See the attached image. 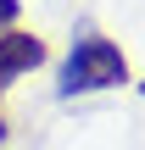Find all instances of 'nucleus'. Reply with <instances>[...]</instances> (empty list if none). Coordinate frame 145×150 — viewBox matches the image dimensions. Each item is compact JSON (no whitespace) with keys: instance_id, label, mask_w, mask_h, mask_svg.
I'll return each mask as SVG.
<instances>
[{"instance_id":"20e7f679","label":"nucleus","mask_w":145,"mask_h":150,"mask_svg":"<svg viewBox=\"0 0 145 150\" xmlns=\"http://www.w3.org/2000/svg\"><path fill=\"white\" fill-rule=\"evenodd\" d=\"M6 139H11V122H6V117H0V145H6Z\"/></svg>"},{"instance_id":"7ed1b4c3","label":"nucleus","mask_w":145,"mask_h":150,"mask_svg":"<svg viewBox=\"0 0 145 150\" xmlns=\"http://www.w3.org/2000/svg\"><path fill=\"white\" fill-rule=\"evenodd\" d=\"M17 17H22V0H0V33L17 28Z\"/></svg>"},{"instance_id":"f03ea898","label":"nucleus","mask_w":145,"mask_h":150,"mask_svg":"<svg viewBox=\"0 0 145 150\" xmlns=\"http://www.w3.org/2000/svg\"><path fill=\"white\" fill-rule=\"evenodd\" d=\"M45 39L39 33H22V28H6L0 33V95L11 89V78H22V72H34V67H45Z\"/></svg>"},{"instance_id":"39448f33","label":"nucleus","mask_w":145,"mask_h":150,"mask_svg":"<svg viewBox=\"0 0 145 150\" xmlns=\"http://www.w3.org/2000/svg\"><path fill=\"white\" fill-rule=\"evenodd\" d=\"M140 100H145V83H140Z\"/></svg>"},{"instance_id":"f257e3e1","label":"nucleus","mask_w":145,"mask_h":150,"mask_svg":"<svg viewBox=\"0 0 145 150\" xmlns=\"http://www.w3.org/2000/svg\"><path fill=\"white\" fill-rule=\"evenodd\" d=\"M129 83V56L123 45L101 39V33H84L73 39L61 72H56V95L61 100H78V95H101V89H123Z\"/></svg>"}]
</instances>
